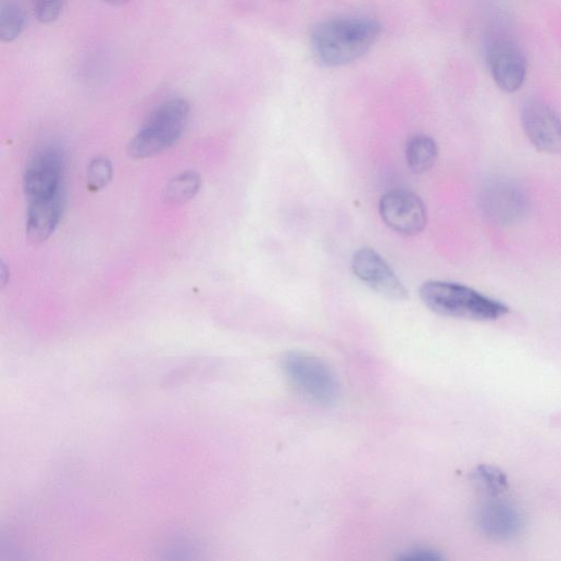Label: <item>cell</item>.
Here are the masks:
<instances>
[{"instance_id":"7c38bea8","label":"cell","mask_w":561,"mask_h":561,"mask_svg":"<svg viewBox=\"0 0 561 561\" xmlns=\"http://www.w3.org/2000/svg\"><path fill=\"white\" fill-rule=\"evenodd\" d=\"M64 209V190L53 197L29 202L27 212L28 238L36 244L49 239L60 225Z\"/></svg>"},{"instance_id":"ffe728a7","label":"cell","mask_w":561,"mask_h":561,"mask_svg":"<svg viewBox=\"0 0 561 561\" xmlns=\"http://www.w3.org/2000/svg\"><path fill=\"white\" fill-rule=\"evenodd\" d=\"M0 278H2V285L5 287L10 280V270L5 262L2 263V267H0Z\"/></svg>"},{"instance_id":"44dd1931","label":"cell","mask_w":561,"mask_h":561,"mask_svg":"<svg viewBox=\"0 0 561 561\" xmlns=\"http://www.w3.org/2000/svg\"><path fill=\"white\" fill-rule=\"evenodd\" d=\"M103 3L110 4V5H122L127 2V0H102Z\"/></svg>"},{"instance_id":"5bb4252c","label":"cell","mask_w":561,"mask_h":561,"mask_svg":"<svg viewBox=\"0 0 561 561\" xmlns=\"http://www.w3.org/2000/svg\"><path fill=\"white\" fill-rule=\"evenodd\" d=\"M200 188V176L195 172H186L167 184L164 190V200L169 204H183L194 199Z\"/></svg>"},{"instance_id":"8fae6325","label":"cell","mask_w":561,"mask_h":561,"mask_svg":"<svg viewBox=\"0 0 561 561\" xmlns=\"http://www.w3.org/2000/svg\"><path fill=\"white\" fill-rule=\"evenodd\" d=\"M477 523L486 536L498 541L515 538L523 527L519 511L511 504L499 500L487 501L481 506L477 512Z\"/></svg>"},{"instance_id":"ac0fdd59","label":"cell","mask_w":561,"mask_h":561,"mask_svg":"<svg viewBox=\"0 0 561 561\" xmlns=\"http://www.w3.org/2000/svg\"><path fill=\"white\" fill-rule=\"evenodd\" d=\"M66 0H33L37 20L42 24H52L59 20Z\"/></svg>"},{"instance_id":"d6986e66","label":"cell","mask_w":561,"mask_h":561,"mask_svg":"<svg viewBox=\"0 0 561 561\" xmlns=\"http://www.w3.org/2000/svg\"><path fill=\"white\" fill-rule=\"evenodd\" d=\"M398 558L401 560L431 561L441 560L444 557L440 551L436 549L416 547L403 551Z\"/></svg>"},{"instance_id":"6da1fadb","label":"cell","mask_w":561,"mask_h":561,"mask_svg":"<svg viewBox=\"0 0 561 561\" xmlns=\"http://www.w3.org/2000/svg\"><path fill=\"white\" fill-rule=\"evenodd\" d=\"M382 34V26L367 17H339L319 24L311 34L315 59L324 66L340 67L365 55Z\"/></svg>"},{"instance_id":"ba28073f","label":"cell","mask_w":561,"mask_h":561,"mask_svg":"<svg viewBox=\"0 0 561 561\" xmlns=\"http://www.w3.org/2000/svg\"><path fill=\"white\" fill-rule=\"evenodd\" d=\"M479 199L484 214L499 225L519 222L528 207L523 189L508 179H493L487 183Z\"/></svg>"},{"instance_id":"e0dca14e","label":"cell","mask_w":561,"mask_h":561,"mask_svg":"<svg viewBox=\"0 0 561 561\" xmlns=\"http://www.w3.org/2000/svg\"><path fill=\"white\" fill-rule=\"evenodd\" d=\"M112 176L111 162L105 158H97L88 166L87 187L90 191H100L110 184Z\"/></svg>"},{"instance_id":"277c9868","label":"cell","mask_w":561,"mask_h":561,"mask_svg":"<svg viewBox=\"0 0 561 561\" xmlns=\"http://www.w3.org/2000/svg\"><path fill=\"white\" fill-rule=\"evenodd\" d=\"M283 369L291 384L306 397L324 404L336 401L339 392L337 376L320 358L290 352L283 360Z\"/></svg>"},{"instance_id":"7a4b0ae2","label":"cell","mask_w":561,"mask_h":561,"mask_svg":"<svg viewBox=\"0 0 561 561\" xmlns=\"http://www.w3.org/2000/svg\"><path fill=\"white\" fill-rule=\"evenodd\" d=\"M419 294L429 310L446 317L490 322L509 313L502 302L448 280H428Z\"/></svg>"},{"instance_id":"8992f818","label":"cell","mask_w":561,"mask_h":561,"mask_svg":"<svg viewBox=\"0 0 561 561\" xmlns=\"http://www.w3.org/2000/svg\"><path fill=\"white\" fill-rule=\"evenodd\" d=\"M65 157L55 146L38 152L24 176V190L29 202L50 198L64 190Z\"/></svg>"},{"instance_id":"9c48e42d","label":"cell","mask_w":561,"mask_h":561,"mask_svg":"<svg viewBox=\"0 0 561 561\" xmlns=\"http://www.w3.org/2000/svg\"><path fill=\"white\" fill-rule=\"evenodd\" d=\"M486 55L493 78L501 90L512 94L523 86L526 60L514 41L506 37L495 38L489 42Z\"/></svg>"},{"instance_id":"5b68a950","label":"cell","mask_w":561,"mask_h":561,"mask_svg":"<svg viewBox=\"0 0 561 561\" xmlns=\"http://www.w3.org/2000/svg\"><path fill=\"white\" fill-rule=\"evenodd\" d=\"M379 214L391 230L406 236L420 234L428 223L424 201L404 189L387 191L379 201Z\"/></svg>"},{"instance_id":"9a60e30c","label":"cell","mask_w":561,"mask_h":561,"mask_svg":"<svg viewBox=\"0 0 561 561\" xmlns=\"http://www.w3.org/2000/svg\"><path fill=\"white\" fill-rule=\"evenodd\" d=\"M26 26L24 10L13 0L4 2L0 9V39L13 42L21 37Z\"/></svg>"},{"instance_id":"4fadbf2b","label":"cell","mask_w":561,"mask_h":561,"mask_svg":"<svg viewBox=\"0 0 561 561\" xmlns=\"http://www.w3.org/2000/svg\"><path fill=\"white\" fill-rule=\"evenodd\" d=\"M438 155V146L436 140L431 136L417 135L410 138L407 144V164L415 174L429 172L436 165Z\"/></svg>"},{"instance_id":"3957f363","label":"cell","mask_w":561,"mask_h":561,"mask_svg":"<svg viewBox=\"0 0 561 561\" xmlns=\"http://www.w3.org/2000/svg\"><path fill=\"white\" fill-rule=\"evenodd\" d=\"M189 115L190 104L186 99L163 102L130 140L128 155L134 160H146L171 149L185 132Z\"/></svg>"},{"instance_id":"30bf717a","label":"cell","mask_w":561,"mask_h":561,"mask_svg":"<svg viewBox=\"0 0 561 561\" xmlns=\"http://www.w3.org/2000/svg\"><path fill=\"white\" fill-rule=\"evenodd\" d=\"M522 125L531 144L546 154H561V120L547 103L532 99L525 102Z\"/></svg>"},{"instance_id":"52a82bcc","label":"cell","mask_w":561,"mask_h":561,"mask_svg":"<svg viewBox=\"0 0 561 561\" xmlns=\"http://www.w3.org/2000/svg\"><path fill=\"white\" fill-rule=\"evenodd\" d=\"M354 275L372 291L391 301H404L408 291L386 260L372 248L358 249L351 261Z\"/></svg>"},{"instance_id":"2e32d148","label":"cell","mask_w":561,"mask_h":561,"mask_svg":"<svg viewBox=\"0 0 561 561\" xmlns=\"http://www.w3.org/2000/svg\"><path fill=\"white\" fill-rule=\"evenodd\" d=\"M475 483L486 493L497 496L508 487V479L499 469L482 465L473 473Z\"/></svg>"}]
</instances>
